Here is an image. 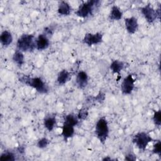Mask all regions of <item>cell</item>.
Returning a JSON list of instances; mask_svg holds the SVG:
<instances>
[{"label": "cell", "instance_id": "11", "mask_svg": "<svg viewBox=\"0 0 161 161\" xmlns=\"http://www.w3.org/2000/svg\"><path fill=\"white\" fill-rule=\"evenodd\" d=\"M76 84L79 89L85 88L88 84V75L84 71H80L76 76Z\"/></svg>", "mask_w": 161, "mask_h": 161}, {"label": "cell", "instance_id": "17", "mask_svg": "<svg viewBox=\"0 0 161 161\" xmlns=\"http://www.w3.org/2000/svg\"><path fill=\"white\" fill-rule=\"evenodd\" d=\"M44 126L49 131H51L53 130L56 124V118L54 115L47 116L43 121Z\"/></svg>", "mask_w": 161, "mask_h": 161}, {"label": "cell", "instance_id": "9", "mask_svg": "<svg viewBox=\"0 0 161 161\" xmlns=\"http://www.w3.org/2000/svg\"><path fill=\"white\" fill-rule=\"evenodd\" d=\"M125 25L126 31L130 34H134L138 29L137 19L134 16L125 19Z\"/></svg>", "mask_w": 161, "mask_h": 161}, {"label": "cell", "instance_id": "21", "mask_svg": "<svg viewBox=\"0 0 161 161\" xmlns=\"http://www.w3.org/2000/svg\"><path fill=\"white\" fill-rule=\"evenodd\" d=\"M15 159L14 153L11 151H5L0 156L1 161H14Z\"/></svg>", "mask_w": 161, "mask_h": 161}, {"label": "cell", "instance_id": "20", "mask_svg": "<svg viewBox=\"0 0 161 161\" xmlns=\"http://www.w3.org/2000/svg\"><path fill=\"white\" fill-rule=\"evenodd\" d=\"M64 123H67V124H69V125H71L75 126L78 124L79 119L74 114H69L65 116Z\"/></svg>", "mask_w": 161, "mask_h": 161}, {"label": "cell", "instance_id": "19", "mask_svg": "<svg viewBox=\"0 0 161 161\" xmlns=\"http://www.w3.org/2000/svg\"><path fill=\"white\" fill-rule=\"evenodd\" d=\"M13 62L19 67L22 66L24 64V55L22 52L17 50L13 55Z\"/></svg>", "mask_w": 161, "mask_h": 161}, {"label": "cell", "instance_id": "4", "mask_svg": "<svg viewBox=\"0 0 161 161\" xmlns=\"http://www.w3.org/2000/svg\"><path fill=\"white\" fill-rule=\"evenodd\" d=\"M109 127L106 119L104 117L99 118L95 126V135L102 144H104L109 135Z\"/></svg>", "mask_w": 161, "mask_h": 161}, {"label": "cell", "instance_id": "18", "mask_svg": "<svg viewBox=\"0 0 161 161\" xmlns=\"http://www.w3.org/2000/svg\"><path fill=\"white\" fill-rule=\"evenodd\" d=\"M124 67L125 63L119 60H113L110 65V69L114 74H119L120 72L124 69Z\"/></svg>", "mask_w": 161, "mask_h": 161}, {"label": "cell", "instance_id": "27", "mask_svg": "<svg viewBox=\"0 0 161 161\" xmlns=\"http://www.w3.org/2000/svg\"><path fill=\"white\" fill-rule=\"evenodd\" d=\"M111 160L112 159L111 158H109V157H105V158H104L103 159V160Z\"/></svg>", "mask_w": 161, "mask_h": 161}, {"label": "cell", "instance_id": "8", "mask_svg": "<svg viewBox=\"0 0 161 161\" xmlns=\"http://www.w3.org/2000/svg\"><path fill=\"white\" fill-rule=\"evenodd\" d=\"M103 40V34L97 32L96 33H86L83 38V43L88 46L97 45Z\"/></svg>", "mask_w": 161, "mask_h": 161}, {"label": "cell", "instance_id": "26", "mask_svg": "<svg viewBox=\"0 0 161 161\" xmlns=\"http://www.w3.org/2000/svg\"><path fill=\"white\" fill-rule=\"evenodd\" d=\"M125 160H136V157L132 153H128L125 156Z\"/></svg>", "mask_w": 161, "mask_h": 161}, {"label": "cell", "instance_id": "25", "mask_svg": "<svg viewBox=\"0 0 161 161\" xmlns=\"http://www.w3.org/2000/svg\"><path fill=\"white\" fill-rule=\"evenodd\" d=\"M87 114H88L87 111L85 109H82L79 111L77 115V118L79 119H84L87 116Z\"/></svg>", "mask_w": 161, "mask_h": 161}, {"label": "cell", "instance_id": "13", "mask_svg": "<svg viewBox=\"0 0 161 161\" xmlns=\"http://www.w3.org/2000/svg\"><path fill=\"white\" fill-rule=\"evenodd\" d=\"M74 134V126L64 123L62 126V135L65 140L72 137Z\"/></svg>", "mask_w": 161, "mask_h": 161}, {"label": "cell", "instance_id": "23", "mask_svg": "<svg viewBox=\"0 0 161 161\" xmlns=\"http://www.w3.org/2000/svg\"><path fill=\"white\" fill-rule=\"evenodd\" d=\"M152 152L154 154L158 155L160 157H161V142L160 140H158L154 145L152 150Z\"/></svg>", "mask_w": 161, "mask_h": 161}, {"label": "cell", "instance_id": "12", "mask_svg": "<svg viewBox=\"0 0 161 161\" xmlns=\"http://www.w3.org/2000/svg\"><path fill=\"white\" fill-rule=\"evenodd\" d=\"M0 42L3 47H8L13 42L11 33L8 30L3 31L0 35Z\"/></svg>", "mask_w": 161, "mask_h": 161}, {"label": "cell", "instance_id": "24", "mask_svg": "<svg viewBox=\"0 0 161 161\" xmlns=\"http://www.w3.org/2000/svg\"><path fill=\"white\" fill-rule=\"evenodd\" d=\"M49 143V140L47 138H42L37 142V147L40 148H45Z\"/></svg>", "mask_w": 161, "mask_h": 161}, {"label": "cell", "instance_id": "2", "mask_svg": "<svg viewBox=\"0 0 161 161\" xmlns=\"http://www.w3.org/2000/svg\"><path fill=\"white\" fill-rule=\"evenodd\" d=\"M18 50L21 52H32L36 48V40L31 34H23L19 36L16 43Z\"/></svg>", "mask_w": 161, "mask_h": 161}, {"label": "cell", "instance_id": "5", "mask_svg": "<svg viewBox=\"0 0 161 161\" xmlns=\"http://www.w3.org/2000/svg\"><path fill=\"white\" fill-rule=\"evenodd\" d=\"M141 12L148 23H153L157 19H160V7L158 9H155L150 4H148L141 8Z\"/></svg>", "mask_w": 161, "mask_h": 161}, {"label": "cell", "instance_id": "3", "mask_svg": "<svg viewBox=\"0 0 161 161\" xmlns=\"http://www.w3.org/2000/svg\"><path fill=\"white\" fill-rule=\"evenodd\" d=\"M100 1L97 0H90L84 2L79 6L75 14L80 18H87L93 14L94 9L99 6Z\"/></svg>", "mask_w": 161, "mask_h": 161}, {"label": "cell", "instance_id": "7", "mask_svg": "<svg viewBox=\"0 0 161 161\" xmlns=\"http://www.w3.org/2000/svg\"><path fill=\"white\" fill-rule=\"evenodd\" d=\"M135 81L133 75L131 74L128 75L123 80L121 85V92L125 94H130L132 92L134 87H135Z\"/></svg>", "mask_w": 161, "mask_h": 161}, {"label": "cell", "instance_id": "22", "mask_svg": "<svg viewBox=\"0 0 161 161\" xmlns=\"http://www.w3.org/2000/svg\"><path fill=\"white\" fill-rule=\"evenodd\" d=\"M152 119L154 124L157 126H160L161 124V111L158 110L155 111Z\"/></svg>", "mask_w": 161, "mask_h": 161}, {"label": "cell", "instance_id": "14", "mask_svg": "<svg viewBox=\"0 0 161 161\" xmlns=\"http://www.w3.org/2000/svg\"><path fill=\"white\" fill-rule=\"evenodd\" d=\"M71 12V7L66 1H61L58 6V13L62 16H67Z\"/></svg>", "mask_w": 161, "mask_h": 161}, {"label": "cell", "instance_id": "10", "mask_svg": "<svg viewBox=\"0 0 161 161\" xmlns=\"http://www.w3.org/2000/svg\"><path fill=\"white\" fill-rule=\"evenodd\" d=\"M50 45L49 40L45 34L39 35L36 39V48L38 50L47 49Z\"/></svg>", "mask_w": 161, "mask_h": 161}, {"label": "cell", "instance_id": "15", "mask_svg": "<svg viewBox=\"0 0 161 161\" xmlns=\"http://www.w3.org/2000/svg\"><path fill=\"white\" fill-rule=\"evenodd\" d=\"M123 13L120 8L116 5L113 6L109 14V19L112 21H118L121 19Z\"/></svg>", "mask_w": 161, "mask_h": 161}, {"label": "cell", "instance_id": "16", "mask_svg": "<svg viewBox=\"0 0 161 161\" xmlns=\"http://www.w3.org/2000/svg\"><path fill=\"white\" fill-rule=\"evenodd\" d=\"M70 78V74L69 72L65 69H64L58 73L57 75V81L58 84L60 86H61V85L65 84L67 81H69Z\"/></svg>", "mask_w": 161, "mask_h": 161}, {"label": "cell", "instance_id": "6", "mask_svg": "<svg viewBox=\"0 0 161 161\" xmlns=\"http://www.w3.org/2000/svg\"><path fill=\"white\" fill-rule=\"evenodd\" d=\"M133 142L141 150H145L148 143L153 141L150 135L145 132L140 131L137 133L133 138Z\"/></svg>", "mask_w": 161, "mask_h": 161}, {"label": "cell", "instance_id": "1", "mask_svg": "<svg viewBox=\"0 0 161 161\" xmlns=\"http://www.w3.org/2000/svg\"><path fill=\"white\" fill-rule=\"evenodd\" d=\"M19 80L28 86L32 87L39 93L46 94L48 92V87L40 77H31L23 75L19 78Z\"/></svg>", "mask_w": 161, "mask_h": 161}]
</instances>
